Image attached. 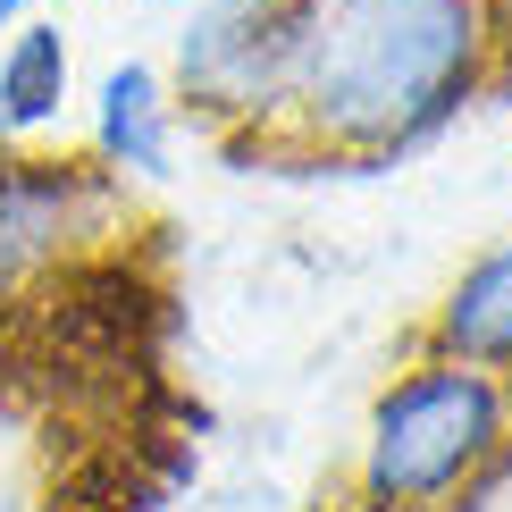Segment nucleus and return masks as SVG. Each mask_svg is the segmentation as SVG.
<instances>
[{
  "instance_id": "1",
  "label": "nucleus",
  "mask_w": 512,
  "mask_h": 512,
  "mask_svg": "<svg viewBox=\"0 0 512 512\" xmlns=\"http://www.w3.org/2000/svg\"><path fill=\"white\" fill-rule=\"evenodd\" d=\"M487 0H286V93L336 152H403L462 110Z\"/></svg>"
},
{
  "instance_id": "2",
  "label": "nucleus",
  "mask_w": 512,
  "mask_h": 512,
  "mask_svg": "<svg viewBox=\"0 0 512 512\" xmlns=\"http://www.w3.org/2000/svg\"><path fill=\"white\" fill-rule=\"evenodd\" d=\"M504 437H512L504 378L471 370V361H429L378 395L370 445H361V496L370 512H445L487 479Z\"/></svg>"
},
{
  "instance_id": "3",
  "label": "nucleus",
  "mask_w": 512,
  "mask_h": 512,
  "mask_svg": "<svg viewBox=\"0 0 512 512\" xmlns=\"http://www.w3.org/2000/svg\"><path fill=\"white\" fill-rule=\"evenodd\" d=\"M185 93L210 110H269L286 93V0H210L185 34Z\"/></svg>"
},
{
  "instance_id": "4",
  "label": "nucleus",
  "mask_w": 512,
  "mask_h": 512,
  "mask_svg": "<svg viewBox=\"0 0 512 512\" xmlns=\"http://www.w3.org/2000/svg\"><path fill=\"white\" fill-rule=\"evenodd\" d=\"M437 353L471 361V370H512V244H496L454 277L437 311Z\"/></svg>"
},
{
  "instance_id": "5",
  "label": "nucleus",
  "mask_w": 512,
  "mask_h": 512,
  "mask_svg": "<svg viewBox=\"0 0 512 512\" xmlns=\"http://www.w3.org/2000/svg\"><path fill=\"white\" fill-rule=\"evenodd\" d=\"M93 135H101V152H110V168H135V177H160L168 168V84L143 68V59H126V68L101 76Z\"/></svg>"
},
{
  "instance_id": "6",
  "label": "nucleus",
  "mask_w": 512,
  "mask_h": 512,
  "mask_svg": "<svg viewBox=\"0 0 512 512\" xmlns=\"http://www.w3.org/2000/svg\"><path fill=\"white\" fill-rule=\"evenodd\" d=\"M68 101V34L51 17H17L0 51V135H34Z\"/></svg>"
},
{
  "instance_id": "7",
  "label": "nucleus",
  "mask_w": 512,
  "mask_h": 512,
  "mask_svg": "<svg viewBox=\"0 0 512 512\" xmlns=\"http://www.w3.org/2000/svg\"><path fill=\"white\" fill-rule=\"evenodd\" d=\"M34 9V0H0V26H17V17H26Z\"/></svg>"
}]
</instances>
